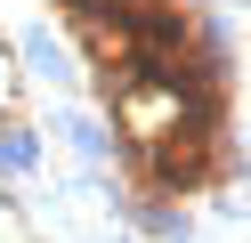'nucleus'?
Returning a JSON list of instances; mask_svg holds the SVG:
<instances>
[{"mask_svg": "<svg viewBox=\"0 0 251 243\" xmlns=\"http://www.w3.org/2000/svg\"><path fill=\"white\" fill-rule=\"evenodd\" d=\"M25 57H33L49 81H65V65H57V41H49V32H33V41H25Z\"/></svg>", "mask_w": 251, "mask_h": 243, "instance_id": "2", "label": "nucleus"}, {"mask_svg": "<svg viewBox=\"0 0 251 243\" xmlns=\"http://www.w3.org/2000/svg\"><path fill=\"white\" fill-rule=\"evenodd\" d=\"M65 8H73V25H81V16H98V25H114V16L130 8V0H65Z\"/></svg>", "mask_w": 251, "mask_h": 243, "instance_id": "3", "label": "nucleus"}, {"mask_svg": "<svg viewBox=\"0 0 251 243\" xmlns=\"http://www.w3.org/2000/svg\"><path fill=\"white\" fill-rule=\"evenodd\" d=\"M0 170H33V138L25 130H0Z\"/></svg>", "mask_w": 251, "mask_h": 243, "instance_id": "1", "label": "nucleus"}, {"mask_svg": "<svg viewBox=\"0 0 251 243\" xmlns=\"http://www.w3.org/2000/svg\"><path fill=\"white\" fill-rule=\"evenodd\" d=\"M73 146H81V154L98 162V154H105V130H98V122H73Z\"/></svg>", "mask_w": 251, "mask_h": 243, "instance_id": "4", "label": "nucleus"}]
</instances>
